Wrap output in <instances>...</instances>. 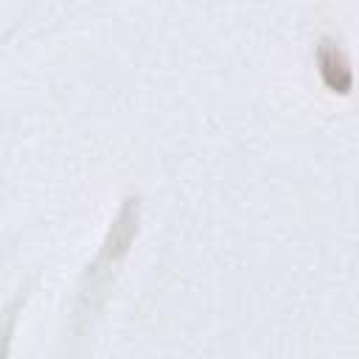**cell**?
Returning a JSON list of instances; mask_svg holds the SVG:
<instances>
[{"label": "cell", "instance_id": "obj_2", "mask_svg": "<svg viewBox=\"0 0 359 359\" xmlns=\"http://www.w3.org/2000/svg\"><path fill=\"white\" fill-rule=\"evenodd\" d=\"M317 65H320V79L331 93L348 95L353 87V70L351 62L342 50V45L331 36H323L317 45Z\"/></svg>", "mask_w": 359, "mask_h": 359}, {"label": "cell", "instance_id": "obj_3", "mask_svg": "<svg viewBox=\"0 0 359 359\" xmlns=\"http://www.w3.org/2000/svg\"><path fill=\"white\" fill-rule=\"evenodd\" d=\"M22 297L11 300L8 309L0 314V359H8V348H11V337H14V320H17V309H20Z\"/></svg>", "mask_w": 359, "mask_h": 359}, {"label": "cell", "instance_id": "obj_1", "mask_svg": "<svg viewBox=\"0 0 359 359\" xmlns=\"http://www.w3.org/2000/svg\"><path fill=\"white\" fill-rule=\"evenodd\" d=\"M137 222H140V202H137V196H126L115 222H112V227L107 230V236L98 247L95 261L87 266V272L81 278V303L90 300V306H93V297L101 294L109 286V280L115 275V266L129 252V247L137 236Z\"/></svg>", "mask_w": 359, "mask_h": 359}]
</instances>
